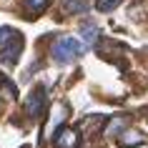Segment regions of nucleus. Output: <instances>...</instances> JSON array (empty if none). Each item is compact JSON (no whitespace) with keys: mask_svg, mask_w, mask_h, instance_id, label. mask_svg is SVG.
<instances>
[{"mask_svg":"<svg viewBox=\"0 0 148 148\" xmlns=\"http://www.w3.org/2000/svg\"><path fill=\"white\" fill-rule=\"evenodd\" d=\"M53 58L58 63H73L75 58H80L83 53V45H80L75 38H70V35H60V38L53 43Z\"/></svg>","mask_w":148,"mask_h":148,"instance_id":"nucleus-1","label":"nucleus"},{"mask_svg":"<svg viewBox=\"0 0 148 148\" xmlns=\"http://www.w3.org/2000/svg\"><path fill=\"white\" fill-rule=\"evenodd\" d=\"M43 108H45V88L38 86L28 98H25V110H28L30 118H38L40 113H43Z\"/></svg>","mask_w":148,"mask_h":148,"instance_id":"nucleus-2","label":"nucleus"},{"mask_svg":"<svg viewBox=\"0 0 148 148\" xmlns=\"http://www.w3.org/2000/svg\"><path fill=\"white\" fill-rule=\"evenodd\" d=\"M20 50H23V38L15 33V35H13V38L5 43V45L0 48V58H3L5 63H15V60H18V55H20Z\"/></svg>","mask_w":148,"mask_h":148,"instance_id":"nucleus-3","label":"nucleus"},{"mask_svg":"<svg viewBox=\"0 0 148 148\" xmlns=\"http://www.w3.org/2000/svg\"><path fill=\"white\" fill-rule=\"evenodd\" d=\"M53 143L58 148H75L78 143V133L73 131V128H58L53 136Z\"/></svg>","mask_w":148,"mask_h":148,"instance_id":"nucleus-4","label":"nucleus"},{"mask_svg":"<svg viewBox=\"0 0 148 148\" xmlns=\"http://www.w3.org/2000/svg\"><path fill=\"white\" fill-rule=\"evenodd\" d=\"M143 143H146V136L140 131H125L121 136V140H118L121 148H136V146H143Z\"/></svg>","mask_w":148,"mask_h":148,"instance_id":"nucleus-5","label":"nucleus"},{"mask_svg":"<svg viewBox=\"0 0 148 148\" xmlns=\"http://www.w3.org/2000/svg\"><path fill=\"white\" fill-rule=\"evenodd\" d=\"M65 106L63 103H58L53 108V116H50V121H48V128H45V133H53V131H58V125H60V121H65Z\"/></svg>","mask_w":148,"mask_h":148,"instance_id":"nucleus-6","label":"nucleus"},{"mask_svg":"<svg viewBox=\"0 0 148 148\" xmlns=\"http://www.w3.org/2000/svg\"><path fill=\"white\" fill-rule=\"evenodd\" d=\"M80 38H83V43H88V45H93L95 40H98V25L95 23H83L80 25Z\"/></svg>","mask_w":148,"mask_h":148,"instance_id":"nucleus-7","label":"nucleus"},{"mask_svg":"<svg viewBox=\"0 0 148 148\" xmlns=\"http://www.w3.org/2000/svg\"><path fill=\"white\" fill-rule=\"evenodd\" d=\"M63 13H70V15L88 13V3L86 0H63Z\"/></svg>","mask_w":148,"mask_h":148,"instance_id":"nucleus-8","label":"nucleus"},{"mask_svg":"<svg viewBox=\"0 0 148 148\" xmlns=\"http://www.w3.org/2000/svg\"><path fill=\"white\" fill-rule=\"evenodd\" d=\"M125 125H128V118H125V116H116L108 125H106V136H118Z\"/></svg>","mask_w":148,"mask_h":148,"instance_id":"nucleus-9","label":"nucleus"},{"mask_svg":"<svg viewBox=\"0 0 148 148\" xmlns=\"http://www.w3.org/2000/svg\"><path fill=\"white\" fill-rule=\"evenodd\" d=\"M123 0H95V10L98 13H113Z\"/></svg>","mask_w":148,"mask_h":148,"instance_id":"nucleus-10","label":"nucleus"},{"mask_svg":"<svg viewBox=\"0 0 148 148\" xmlns=\"http://www.w3.org/2000/svg\"><path fill=\"white\" fill-rule=\"evenodd\" d=\"M48 3L50 0H25V8L33 10V13H40L43 8H48Z\"/></svg>","mask_w":148,"mask_h":148,"instance_id":"nucleus-11","label":"nucleus"},{"mask_svg":"<svg viewBox=\"0 0 148 148\" xmlns=\"http://www.w3.org/2000/svg\"><path fill=\"white\" fill-rule=\"evenodd\" d=\"M13 35H15V30H13V28H0V48L5 45Z\"/></svg>","mask_w":148,"mask_h":148,"instance_id":"nucleus-12","label":"nucleus"},{"mask_svg":"<svg viewBox=\"0 0 148 148\" xmlns=\"http://www.w3.org/2000/svg\"><path fill=\"white\" fill-rule=\"evenodd\" d=\"M23 148H28V146H23Z\"/></svg>","mask_w":148,"mask_h":148,"instance_id":"nucleus-13","label":"nucleus"}]
</instances>
